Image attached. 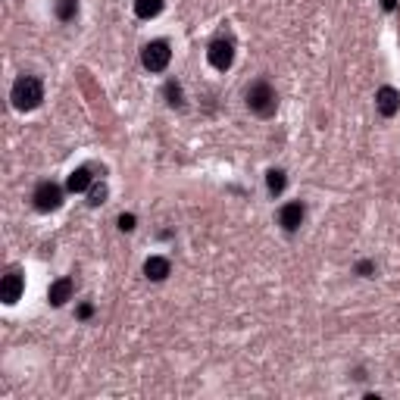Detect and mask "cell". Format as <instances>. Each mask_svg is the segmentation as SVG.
<instances>
[{
  "label": "cell",
  "mask_w": 400,
  "mask_h": 400,
  "mask_svg": "<svg viewBox=\"0 0 400 400\" xmlns=\"http://www.w3.org/2000/svg\"><path fill=\"white\" fill-rule=\"evenodd\" d=\"M10 100L19 112H28V110H38L44 100V81L35 78V75H19L12 81V91H10Z\"/></svg>",
  "instance_id": "cell-1"
},
{
  "label": "cell",
  "mask_w": 400,
  "mask_h": 400,
  "mask_svg": "<svg viewBox=\"0 0 400 400\" xmlns=\"http://www.w3.org/2000/svg\"><path fill=\"white\" fill-rule=\"evenodd\" d=\"M244 97H247V110L256 112L260 119L275 116V110H278V94H275V88L269 81H253Z\"/></svg>",
  "instance_id": "cell-2"
},
{
  "label": "cell",
  "mask_w": 400,
  "mask_h": 400,
  "mask_svg": "<svg viewBox=\"0 0 400 400\" xmlns=\"http://www.w3.org/2000/svg\"><path fill=\"white\" fill-rule=\"evenodd\" d=\"M31 200H35L38 212H53L62 206V188L56 185V181H41V185L35 188V194H31Z\"/></svg>",
  "instance_id": "cell-3"
},
{
  "label": "cell",
  "mask_w": 400,
  "mask_h": 400,
  "mask_svg": "<svg viewBox=\"0 0 400 400\" xmlns=\"http://www.w3.org/2000/svg\"><path fill=\"white\" fill-rule=\"evenodd\" d=\"M169 60H172V50H169L166 41H150V44H144V50H141L144 69H150V72H162V69L169 66Z\"/></svg>",
  "instance_id": "cell-4"
},
{
  "label": "cell",
  "mask_w": 400,
  "mask_h": 400,
  "mask_svg": "<svg viewBox=\"0 0 400 400\" xmlns=\"http://www.w3.org/2000/svg\"><path fill=\"white\" fill-rule=\"evenodd\" d=\"M206 60H210L212 69L225 72V69L235 62V44H231L228 38H216V41L210 44V50H206Z\"/></svg>",
  "instance_id": "cell-5"
},
{
  "label": "cell",
  "mask_w": 400,
  "mask_h": 400,
  "mask_svg": "<svg viewBox=\"0 0 400 400\" xmlns=\"http://www.w3.org/2000/svg\"><path fill=\"white\" fill-rule=\"evenodd\" d=\"M22 291H25L22 272H19V269H10V272L3 275V281H0V300H3L6 306H12L19 297H22Z\"/></svg>",
  "instance_id": "cell-6"
},
{
  "label": "cell",
  "mask_w": 400,
  "mask_h": 400,
  "mask_svg": "<svg viewBox=\"0 0 400 400\" xmlns=\"http://www.w3.org/2000/svg\"><path fill=\"white\" fill-rule=\"evenodd\" d=\"M375 106H378V112L385 119L397 116V112H400V91H397V88H391V85H381L378 91H375Z\"/></svg>",
  "instance_id": "cell-7"
},
{
  "label": "cell",
  "mask_w": 400,
  "mask_h": 400,
  "mask_svg": "<svg viewBox=\"0 0 400 400\" xmlns=\"http://www.w3.org/2000/svg\"><path fill=\"white\" fill-rule=\"evenodd\" d=\"M303 216H306V206L300 200H291V203H285L278 210V225L285 231H297L303 225Z\"/></svg>",
  "instance_id": "cell-8"
},
{
  "label": "cell",
  "mask_w": 400,
  "mask_h": 400,
  "mask_svg": "<svg viewBox=\"0 0 400 400\" xmlns=\"http://www.w3.org/2000/svg\"><path fill=\"white\" fill-rule=\"evenodd\" d=\"M72 291H75V281L69 278V275H62V278H56L53 285H50V291H47L50 306H62L69 297H72Z\"/></svg>",
  "instance_id": "cell-9"
},
{
  "label": "cell",
  "mask_w": 400,
  "mask_h": 400,
  "mask_svg": "<svg viewBox=\"0 0 400 400\" xmlns=\"http://www.w3.org/2000/svg\"><path fill=\"white\" fill-rule=\"evenodd\" d=\"M169 272H172V262H169L166 256H150V260L144 262V275H147L150 281L169 278Z\"/></svg>",
  "instance_id": "cell-10"
},
{
  "label": "cell",
  "mask_w": 400,
  "mask_h": 400,
  "mask_svg": "<svg viewBox=\"0 0 400 400\" xmlns=\"http://www.w3.org/2000/svg\"><path fill=\"white\" fill-rule=\"evenodd\" d=\"M91 185H94V175H91V169H88V166H81V169H75V172H69V178H66V191H72V194L88 191Z\"/></svg>",
  "instance_id": "cell-11"
},
{
  "label": "cell",
  "mask_w": 400,
  "mask_h": 400,
  "mask_svg": "<svg viewBox=\"0 0 400 400\" xmlns=\"http://www.w3.org/2000/svg\"><path fill=\"white\" fill-rule=\"evenodd\" d=\"M162 12V0H135V16L138 19H153Z\"/></svg>",
  "instance_id": "cell-12"
},
{
  "label": "cell",
  "mask_w": 400,
  "mask_h": 400,
  "mask_svg": "<svg viewBox=\"0 0 400 400\" xmlns=\"http://www.w3.org/2000/svg\"><path fill=\"white\" fill-rule=\"evenodd\" d=\"M53 12L60 22H72V19L78 16V0H56Z\"/></svg>",
  "instance_id": "cell-13"
},
{
  "label": "cell",
  "mask_w": 400,
  "mask_h": 400,
  "mask_svg": "<svg viewBox=\"0 0 400 400\" xmlns=\"http://www.w3.org/2000/svg\"><path fill=\"white\" fill-rule=\"evenodd\" d=\"M162 94H166V103L169 106H185V91H181L178 81H166Z\"/></svg>",
  "instance_id": "cell-14"
},
{
  "label": "cell",
  "mask_w": 400,
  "mask_h": 400,
  "mask_svg": "<svg viewBox=\"0 0 400 400\" xmlns=\"http://www.w3.org/2000/svg\"><path fill=\"white\" fill-rule=\"evenodd\" d=\"M285 185H288L285 172H281V169H269V172H266V188H269V194H281V191H285Z\"/></svg>",
  "instance_id": "cell-15"
},
{
  "label": "cell",
  "mask_w": 400,
  "mask_h": 400,
  "mask_svg": "<svg viewBox=\"0 0 400 400\" xmlns=\"http://www.w3.org/2000/svg\"><path fill=\"white\" fill-rule=\"evenodd\" d=\"M103 200H106V188L103 185H91V188H88V203H91V206H100Z\"/></svg>",
  "instance_id": "cell-16"
},
{
  "label": "cell",
  "mask_w": 400,
  "mask_h": 400,
  "mask_svg": "<svg viewBox=\"0 0 400 400\" xmlns=\"http://www.w3.org/2000/svg\"><path fill=\"white\" fill-rule=\"evenodd\" d=\"M119 228L131 231V228H135V216H131V212H122V216H119Z\"/></svg>",
  "instance_id": "cell-17"
},
{
  "label": "cell",
  "mask_w": 400,
  "mask_h": 400,
  "mask_svg": "<svg viewBox=\"0 0 400 400\" xmlns=\"http://www.w3.org/2000/svg\"><path fill=\"white\" fill-rule=\"evenodd\" d=\"M356 272H360V275H372V272H375V266H372L369 260H362V262H356Z\"/></svg>",
  "instance_id": "cell-18"
},
{
  "label": "cell",
  "mask_w": 400,
  "mask_h": 400,
  "mask_svg": "<svg viewBox=\"0 0 400 400\" xmlns=\"http://www.w3.org/2000/svg\"><path fill=\"white\" fill-rule=\"evenodd\" d=\"M94 316V306L91 303H81L78 306V319H91Z\"/></svg>",
  "instance_id": "cell-19"
},
{
  "label": "cell",
  "mask_w": 400,
  "mask_h": 400,
  "mask_svg": "<svg viewBox=\"0 0 400 400\" xmlns=\"http://www.w3.org/2000/svg\"><path fill=\"white\" fill-rule=\"evenodd\" d=\"M381 6H385V10H388V12H391V10H394V6H397V3H394V0H381Z\"/></svg>",
  "instance_id": "cell-20"
}]
</instances>
